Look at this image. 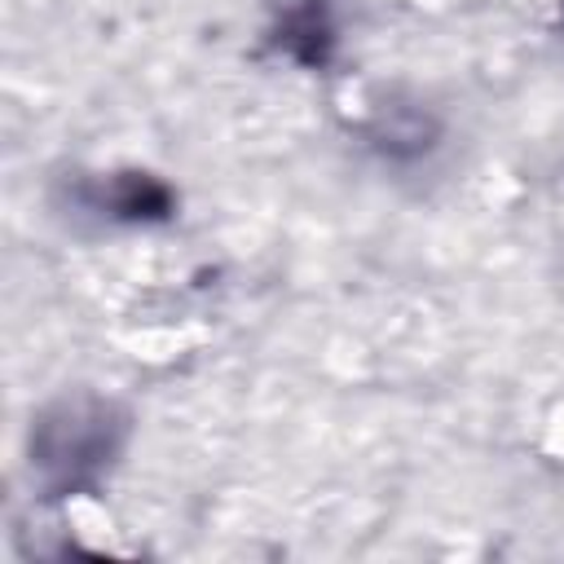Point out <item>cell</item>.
I'll list each match as a JSON object with an SVG mask.
<instances>
[{
  "instance_id": "6da1fadb",
  "label": "cell",
  "mask_w": 564,
  "mask_h": 564,
  "mask_svg": "<svg viewBox=\"0 0 564 564\" xmlns=\"http://www.w3.org/2000/svg\"><path fill=\"white\" fill-rule=\"evenodd\" d=\"M282 48L304 62V66H322L330 57V44H335V31H330V18H326V4L322 0H304L300 9L286 13L282 31H278Z\"/></svg>"
},
{
  "instance_id": "7a4b0ae2",
  "label": "cell",
  "mask_w": 564,
  "mask_h": 564,
  "mask_svg": "<svg viewBox=\"0 0 564 564\" xmlns=\"http://www.w3.org/2000/svg\"><path fill=\"white\" fill-rule=\"evenodd\" d=\"M106 207L123 220H163L172 212V194L154 176H119L106 189Z\"/></svg>"
}]
</instances>
